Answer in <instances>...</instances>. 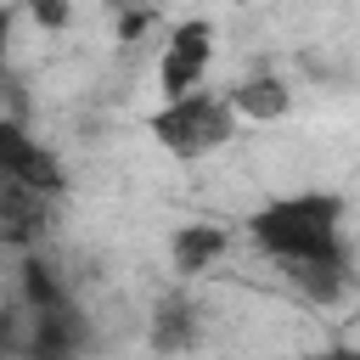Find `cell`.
Wrapping results in <instances>:
<instances>
[{"mask_svg":"<svg viewBox=\"0 0 360 360\" xmlns=\"http://www.w3.org/2000/svg\"><path fill=\"white\" fill-rule=\"evenodd\" d=\"M338 219H343V202L332 191H298V197L264 202L248 225H253V242L281 264H309L338 253Z\"/></svg>","mask_w":360,"mask_h":360,"instance_id":"obj_1","label":"cell"},{"mask_svg":"<svg viewBox=\"0 0 360 360\" xmlns=\"http://www.w3.org/2000/svg\"><path fill=\"white\" fill-rule=\"evenodd\" d=\"M231 118H236L231 96L191 90V96H174L163 112H152V135L174 158H202V152H214V146L231 141Z\"/></svg>","mask_w":360,"mask_h":360,"instance_id":"obj_2","label":"cell"},{"mask_svg":"<svg viewBox=\"0 0 360 360\" xmlns=\"http://www.w3.org/2000/svg\"><path fill=\"white\" fill-rule=\"evenodd\" d=\"M208 51H214V28L208 22H180L158 56V90L174 101V96H191L202 68H208Z\"/></svg>","mask_w":360,"mask_h":360,"instance_id":"obj_3","label":"cell"},{"mask_svg":"<svg viewBox=\"0 0 360 360\" xmlns=\"http://www.w3.org/2000/svg\"><path fill=\"white\" fill-rule=\"evenodd\" d=\"M0 169H6V180L28 186L34 197H45V191H56V186H62L56 158H51L45 146H34L17 124H6V129H0Z\"/></svg>","mask_w":360,"mask_h":360,"instance_id":"obj_4","label":"cell"},{"mask_svg":"<svg viewBox=\"0 0 360 360\" xmlns=\"http://www.w3.org/2000/svg\"><path fill=\"white\" fill-rule=\"evenodd\" d=\"M287 101H292V96H287V84H281L276 73L242 79V84L231 90V107H236V112H248V118H259V124H264V118H281V112H287Z\"/></svg>","mask_w":360,"mask_h":360,"instance_id":"obj_5","label":"cell"},{"mask_svg":"<svg viewBox=\"0 0 360 360\" xmlns=\"http://www.w3.org/2000/svg\"><path fill=\"white\" fill-rule=\"evenodd\" d=\"M219 253H225V225H180V231H174V264H180L186 276L208 270Z\"/></svg>","mask_w":360,"mask_h":360,"instance_id":"obj_6","label":"cell"},{"mask_svg":"<svg viewBox=\"0 0 360 360\" xmlns=\"http://www.w3.org/2000/svg\"><path fill=\"white\" fill-rule=\"evenodd\" d=\"M287 276L315 298V304H332L338 292H343V253H332V259H309V264H287Z\"/></svg>","mask_w":360,"mask_h":360,"instance_id":"obj_7","label":"cell"},{"mask_svg":"<svg viewBox=\"0 0 360 360\" xmlns=\"http://www.w3.org/2000/svg\"><path fill=\"white\" fill-rule=\"evenodd\" d=\"M186 315H191L186 304H163V315H158V349H180L191 338V321Z\"/></svg>","mask_w":360,"mask_h":360,"instance_id":"obj_8","label":"cell"},{"mask_svg":"<svg viewBox=\"0 0 360 360\" xmlns=\"http://www.w3.org/2000/svg\"><path fill=\"white\" fill-rule=\"evenodd\" d=\"M28 11H34L39 28H62L68 22V0H28Z\"/></svg>","mask_w":360,"mask_h":360,"instance_id":"obj_9","label":"cell"},{"mask_svg":"<svg viewBox=\"0 0 360 360\" xmlns=\"http://www.w3.org/2000/svg\"><path fill=\"white\" fill-rule=\"evenodd\" d=\"M141 34H146V11H135V6H124V11H118V39L129 45V39H141Z\"/></svg>","mask_w":360,"mask_h":360,"instance_id":"obj_10","label":"cell"},{"mask_svg":"<svg viewBox=\"0 0 360 360\" xmlns=\"http://www.w3.org/2000/svg\"><path fill=\"white\" fill-rule=\"evenodd\" d=\"M326 360H349V349H332V354H326Z\"/></svg>","mask_w":360,"mask_h":360,"instance_id":"obj_11","label":"cell"},{"mask_svg":"<svg viewBox=\"0 0 360 360\" xmlns=\"http://www.w3.org/2000/svg\"><path fill=\"white\" fill-rule=\"evenodd\" d=\"M107 6H118V11H124V6H129V0H107Z\"/></svg>","mask_w":360,"mask_h":360,"instance_id":"obj_12","label":"cell"},{"mask_svg":"<svg viewBox=\"0 0 360 360\" xmlns=\"http://www.w3.org/2000/svg\"><path fill=\"white\" fill-rule=\"evenodd\" d=\"M349 360H360V349H349Z\"/></svg>","mask_w":360,"mask_h":360,"instance_id":"obj_13","label":"cell"}]
</instances>
